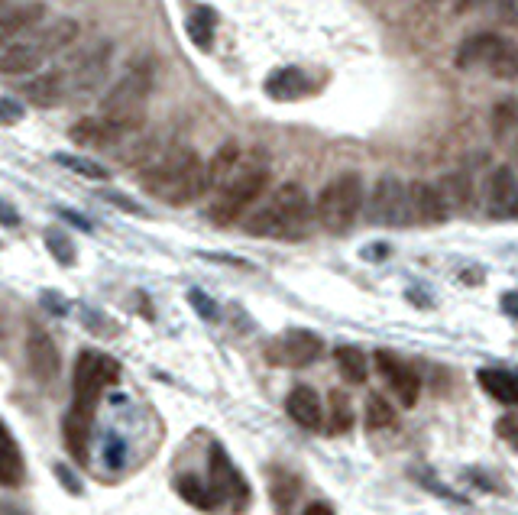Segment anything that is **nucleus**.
I'll return each instance as SVG.
<instances>
[{
	"label": "nucleus",
	"mask_w": 518,
	"mask_h": 515,
	"mask_svg": "<svg viewBox=\"0 0 518 515\" xmlns=\"http://www.w3.org/2000/svg\"><path fill=\"white\" fill-rule=\"evenodd\" d=\"M321 350H324V344H321L318 334H311L305 328H292L266 347V357L272 363H279V367L302 370V367H311V363L321 357Z\"/></svg>",
	"instance_id": "9b49d317"
},
{
	"label": "nucleus",
	"mask_w": 518,
	"mask_h": 515,
	"mask_svg": "<svg viewBox=\"0 0 518 515\" xmlns=\"http://www.w3.org/2000/svg\"><path fill=\"white\" fill-rule=\"evenodd\" d=\"M140 182L149 195H156L175 208L192 205L204 192H211L208 162L188 146H166V153L140 172Z\"/></svg>",
	"instance_id": "f257e3e1"
},
{
	"label": "nucleus",
	"mask_w": 518,
	"mask_h": 515,
	"mask_svg": "<svg viewBox=\"0 0 518 515\" xmlns=\"http://www.w3.org/2000/svg\"><path fill=\"white\" fill-rule=\"evenodd\" d=\"M311 91V81L302 69H276L266 78V94L272 101H298Z\"/></svg>",
	"instance_id": "aec40b11"
},
{
	"label": "nucleus",
	"mask_w": 518,
	"mask_h": 515,
	"mask_svg": "<svg viewBox=\"0 0 518 515\" xmlns=\"http://www.w3.org/2000/svg\"><path fill=\"white\" fill-rule=\"evenodd\" d=\"M208 473H211V486L221 496V503H230L237 512L250 506V486L247 477L234 467V460L227 457L221 444H211V460H208Z\"/></svg>",
	"instance_id": "9d476101"
},
{
	"label": "nucleus",
	"mask_w": 518,
	"mask_h": 515,
	"mask_svg": "<svg viewBox=\"0 0 518 515\" xmlns=\"http://www.w3.org/2000/svg\"><path fill=\"white\" fill-rule=\"evenodd\" d=\"M52 162H59L62 169L75 172V175H85V179H94V182H107V175H111L101 166V162H91V159L75 156V153H56L52 156Z\"/></svg>",
	"instance_id": "c756f323"
},
{
	"label": "nucleus",
	"mask_w": 518,
	"mask_h": 515,
	"mask_svg": "<svg viewBox=\"0 0 518 515\" xmlns=\"http://www.w3.org/2000/svg\"><path fill=\"white\" fill-rule=\"evenodd\" d=\"M91 425H94V418H85V415H78V412H72V409H68L65 422H62L65 447H68V454H72V457L78 460V464H85V460H88Z\"/></svg>",
	"instance_id": "4be33fe9"
},
{
	"label": "nucleus",
	"mask_w": 518,
	"mask_h": 515,
	"mask_svg": "<svg viewBox=\"0 0 518 515\" xmlns=\"http://www.w3.org/2000/svg\"><path fill=\"white\" fill-rule=\"evenodd\" d=\"M188 302L195 305V311H198V315H201L204 321H214V318H217V308H214V302H211V298L204 295L201 289H192V292H188Z\"/></svg>",
	"instance_id": "e433bc0d"
},
{
	"label": "nucleus",
	"mask_w": 518,
	"mask_h": 515,
	"mask_svg": "<svg viewBox=\"0 0 518 515\" xmlns=\"http://www.w3.org/2000/svg\"><path fill=\"white\" fill-rule=\"evenodd\" d=\"M149 91H153V69H149V65H133V69L120 81H114L111 91L104 94L98 117L120 140L133 137V133H140L146 124Z\"/></svg>",
	"instance_id": "39448f33"
},
{
	"label": "nucleus",
	"mask_w": 518,
	"mask_h": 515,
	"mask_svg": "<svg viewBox=\"0 0 518 515\" xmlns=\"http://www.w3.org/2000/svg\"><path fill=\"white\" fill-rule=\"evenodd\" d=\"M480 386L496 402L518 409V373H512V370H480Z\"/></svg>",
	"instance_id": "393cba45"
},
{
	"label": "nucleus",
	"mask_w": 518,
	"mask_h": 515,
	"mask_svg": "<svg viewBox=\"0 0 518 515\" xmlns=\"http://www.w3.org/2000/svg\"><path fill=\"white\" fill-rule=\"evenodd\" d=\"M59 214L65 221H72L75 227H81V230H91V224H88V218H81V214H75V211H68V208H59Z\"/></svg>",
	"instance_id": "79ce46f5"
},
{
	"label": "nucleus",
	"mask_w": 518,
	"mask_h": 515,
	"mask_svg": "<svg viewBox=\"0 0 518 515\" xmlns=\"http://www.w3.org/2000/svg\"><path fill=\"white\" fill-rule=\"evenodd\" d=\"M370 221L379 227H405L412 224L408 214V185H402L395 175H383L373 185L370 195Z\"/></svg>",
	"instance_id": "1a4fd4ad"
},
{
	"label": "nucleus",
	"mask_w": 518,
	"mask_h": 515,
	"mask_svg": "<svg viewBox=\"0 0 518 515\" xmlns=\"http://www.w3.org/2000/svg\"><path fill=\"white\" fill-rule=\"evenodd\" d=\"M26 480V464L20 444L13 441L10 428L0 422V486H20Z\"/></svg>",
	"instance_id": "412c9836"
},
{
	"label": "nucleus",
	"mask_w": 518,
	"mask_h": 515,
	"mask_svg": "<svg viewBox=\"0 0 518 515\" xmlns=\"http://www.w3.org/2000/svg\"><path fill=\"white\" fill-rule=\"evenodd\" d=\"M334 360H337L340 376H344L350 386H363L366 383V370H370V363H366V354H363L360 347H350V344L337 347Z\"/></svg>",
	"instance_id": "bb28decb"
},
{
	"label": "nucleus",
	"mask_w": 518,
	"mask_h": 515,
	"mask_svg": "<svg viewBox=\"0 0 518 515\" xmlns=\"http://www.w3.org/2000/svg\"><path fill=\"white\" fill-rule=\"evenodd\" d=\"M408 214H412V224H421V227H438L447 221V201L441 195L438 185L431 182H412L408 185Z\"/></svg>",
	"instance_id": "ddd939ff"
},
{
	"label": "nucleus",
	"mask_w": 518,
	"mask_h": 515,
	"mask_svg": "<svg viewBox=\"0 0 518 515\" xmlns=\"http://www.w3.org/2000/svg\"><path fill=\"white\" fill-rule=\"evenodd\" d=\"M43 305H46L49 311H56V315H65V311H68L65 298H62L59 292H43Z\"/></svg>",
	"instance_id": "a19ab883"
},
{
	"label": "nucleus",
	"mask_w": 518,
	"mask_h": 515,
	"mask_svg": "<svg viewBox=\"0 0 518 515\" xmlns=\"http://www.w3.org/2000/svg\"><path fill=\"white\" fill-rule=\"evenodd\" d=\"M120 454H124V444H120L117 438L107 441V460H111V464H120Z\"/></svg>",
	"instance_id": "37998d69"
},
{
	"label": "nucleus",
	"mask_w": 518,
	"mask_h": 515,
	"mask_svg": "<svg viewBox=\"0 0 518 515\" xmlns=\"http://www.w3.org/2000/svg\"><path fill=\"white\" fill-rule=\"evenodd\" d=\"M269 185V162L263 153H243L237 169L230 172V179L217 188V195L208 208V218L217 227L237 224L243 214L250 211V205L266 192Z\"/></svg>",
	"instance_id": "7ed1b4c3"
},
{
	"label": "nucleus",
	"mask_w": 518,
	"mask_h": 515,
	"mask_svg": "<svg viewBox=\"0 0 518 515\" xmlns=\"http://www.w3.org/2000/svg\"><path fill=\"white\" fill-rule=\"evenodd\" d=\"M101 198H104V201H111V205H117V208L130 211V214H146V211H143L140 205H136V201L124 198V195H117V192H101Z\"/></svg>",
	"instance_id": "4c0bfd02"
},
{
	"label": "nucleus",
	"mask_w": 518,
	"mask_h": 515,
	"mask_svg": "<svg viewBox=\"0 0 518 515\" xmlns=\"http://www.w3.org/2000/svg\"><path fill=\"white\" fill-rule=\"evenodd\" d=\"M431 4H438V0H431Z\"/></svg>",
	"instance_id": "de8ad7c7"
},
{
	"label": "nucleus",
	"mask_w": 518,
	"mask_h": 515,
	"mask_svg": "<svg viewBox=\"0 0 518 515\" xmlns=\"http://www.w3.org/2000/svg\"><path fill=\"white\" fill-rule=\"evenodd\" d=\"M302 515H334V509L327 506V503H311Z\"/></svg>",
	"instance_id": "c03bdc74"
},
{
	"label": "nucleus",
	"mask_w": 518,
	"mask_h": 515,
	"mask_svg": "<svg viewBox=\"0 0 518 515\" xmlns=\"http://www.w3.org/2000/svg\"><path fill=\"white\" fill-rule=\"evenodd\" d=\"M512 218H518V198H515V214H512Z\"/></svg>",
	"instance_id": "49530a36"
},
{
	"label": "nucleus",
	"mask_w": 518,
	"mask_h": 515,
	"mask_svg": "<svg viewBox=\"0 0 518 515\" xmlns=\"http://www.w3.org/2000/svg\"><path fill=\"white\" fill-rule=\"evenodd\" d=\"M395 425V409L379 396V392H370L366 396V428L370 431H383Z\"/></svg>",
	"instance_id": "7c9ffc66"
},
{
	"label": "nucleus",
	"mask_w": 518,
	"mask_h": 515,
	"mask_svg": "<svg viewBox=\"0 0 518 515\" xmlns=\"http://www.w3.org/2000/svg\"><path fill=\"white\" fill-rule=\"evenodd\" d=\"M496 435L518 451V412H509V415L499 418V422H496Z\"/></svg>",
	"instance_id": "c9c22d12"
},
{
	"label": "nucleus",
	"mask_w": 518,
	"mask_h": 515,
	"mask_svg": "<svg viewBox=\"0 0 518 515\" xmlns=\"http://www.w3.org/2000/svg\"><path fill=\"white\" fill-rule=\"evenodd\" d=\"M175 493H179L188 506H195L201 512H214L217 506H221V496H217L214 486L201 483L198 477H179L175 480Z\"/></svg>",
	"instance_id": "a878e982"
},
{
	"label": "nucleus",
	"mask_w": 518,
	"mask_h": 515,
	"mask_svg": "<svg viewBox=\"0 0 518 515\" xmlns=\"http://www.w3.org/2000/svg\"><path fill=\"white\" fill-rule=\"evenodd\" d=\"M0 515H23V512H17V506H0Z\"/></svg>",
	"instance_id": "a18cd8bd"
},
{
	"label": "nucleus",
	"mask_w": 518,
	"mask_h": 515,
	"mask_svg": "<svg viewBox=\"0 0 518 515\" xmlns=\"http://www.w3.org/2000/svg\"><path fill=\"white\" fill-rule=\"evenodd\" d=\"M240 146L230 140V143H224L221 149H217V153L208 159V182H211V188H221L227 179H230V172L237 169V162H240Z\"/></svg>",
	"instance_id": "cd10ccee"
},
{
	"label": "nucleus",
	"mask_w": 518,
	"mask_h": 515,
	"mask_svg": "<svg viewBox=\"0 0 518 515\" xmlns=\"http://www.w3.org/2000/svg\"><path fill=\"white\" fill-rule=\"evenodd\" d=\"M120 379V363L98 350H81L75 360V376H72V412L94 418L98 402L107 386H114Z\"/></svg>",
	"instance_id": "0eeeda50"
},
{
	"label": "nucleus",
	"mask_w": 518,
	"mask_h": 515,
	"mask_svg": "<svg viewBox=\"0 0 518 515\" xmlns=\"http://www.w3.org/2000/svg\"><path fill=\"white\" fill-rule=\"evenodd\" d=\"M68 137H72V143H78V146H94V149L120 143V137L104 124L101 117H81V120H75L72 130H68Z\"/></svg>",
	"instance_id": "5701e85b"
},
{
	"label": "nucleus",
	"mask_w": 518,
	"mask_h": 515,
	"mask_svg": "<svg viewBox=\"0 0 518 515\" xmlns=\"http://www.w3.org/2000/svg\"><path fill=\"white\" fill-rule=\"evenodd\" d=\"M214 26H217V17H214L211 7H195L192 13H188V20H185V30H188V36H192V43L198 49H211Z\"/></svg>",
	"instance_id": "c85d7f7f"
},
{
	"label": "nucleus",
	"mask_w": 518,
	"mask_h": 515,
	"mask_svg": "<svg viewBox=\"0 0 518 515\" xmlns=\"http://www.w3.org/2000/svg\"><path fill=\"white\" fill-rule=\"evenodd\" d=\"M0 224H4V227H20L17 208H13L10 201H4V198H0Z\"/></svg>",
	"instance_id": "ea45409f"
},
{
	"label": "nucleus",
	"mask_w": 518,
	"mask_h": 515,
	"mask_svg": "<svg viewBox=\"0 0 518 515\" xmlns=\"http://www.w3.org/2000/svg\"><path fill=\"white\" fill-rule=\"evenodd\" d=\"M285 412H289L292 422H298L308 431H318L321 418H324L321 399H318V392L311 389V386H295L289 396H285Z\"/></svg>",
	"instance_id": "6ab92c4d"
},
{
	"label": "nucleus",
	"mask_w": 518,
	"mask_h": 515,
	"mask_svg": "<svg viewBox=\"0 0 518 515\" xmlns=\"http://www.w3.org/2000/svg\"><path fill=\"white\" fill-rule=\"evenodd\" d=\"M438 188H441V195H444L447 208H451V211H470V208H473V201H476L473 179H470V175L463 172V169L447 172Z\"/></svg>",
	"instance_id": "b1692460"
},
{
	"label": "nucleus",
	"mask_w": 518,
	"mask_h": 515,
	"mask_svg": "<svg viewBox=\"0 0 518 515\" xmlns=\"http://www.w3.org/2000/svg\"><path fill=\"white\" fill-rule=\"evenodd\" d=\"M26 363H30V373L39 379V383H52V379L59 376V347L43 328L30 331V341H26Z\"/></svg>",
	"instance_id": "4468645a"
},
{
	"label": "nucleus",
	"mask_w": 518,
	"mask_h": 515,
	"mask_svg": "<svg viewBox=\"0 0 518 515\" xmlns=\"http://www.w3.org/2000/svg\"><path fill=\"white\" fill-rule=\"evenodd\" d=\"M111 59H114V43L111 39H94L85 49L78 52V59L68 62L65 78H68V94H91L98 91L107 72H111Z\"/></svg>",
	"instance_id": "6e6552de"
},
{
	"label": "nucleus",
	"mask_w": 518,
	"mask_h": 515,
	"mask_svg": "<svg viewBox=\"0 0 518 515\" xmlns=\"http://www.w3.org/2000/svg\"><path fill=\"white\" fill-rule=\"evenodd\" d=\"M315 221V205L302 185L285 182L269 195L266 205H259L243 227L253 237H276V240H302Z\"/></svg>",
	"instance_id": "f03ea898"
},
{
	"label": "nucleus",
	"mask_w": 518,
	"mask_h": 515,
	"mask_svg": "<svg viewBox=\"0 0 518 515\" xmlns=\"http://www.w3.org/2000/svg\"><path fill=\"white\" fill-rule=\"evenodd\" d=\"M43 17H46V4H39V0L0 10V46H10L17 43L20 36L33 33L36 26L43 23Z\"/></svg>",
	"instance_id": "dca6fc26"
},
{
	"label": "nucleus",
	"mask_w": 518,
	"mask_h": 515,
	"mask_svg": "<svg viewBox=\"0 0 518 515\" xmlns=\"http://www.w3.org/2000/svg\"><path fill=\"white\" fill-rule=\"evenodd\" d=\"M518 198V179L509 166H499L486 182V211L489 218H512Z\"/></svg>",
	"instance_id": "f3484780"
},
{
	"label": "nucleus",
	"mask_w": 518,
	"mask_h": 515,
	"mask_svg": "<svg viewBox=\"0 0 518 515\" xmlns=\"http://www.w3.org/2000/svg\"><path fill=\"white\" fill-rule=\"evenodd\" d=\"M81 26L72 17L52 20L43 30H33L30 36H20L17 43L0 49V75H33L39 65L52 56H62L78 39Z\"/></svg>",
	"instance_id": "20e7f679"
},
{
	"label": "nucleus",
	"mask_w": 518,
	"mask_h": 515,
	"mask_svg": "<svg viewBox=\"0 0 518 515\" xmlns=\"http://www.w3.org/2000/svg\"><path fill=\"white\" fill-rule=\"evenodd\" d=\"M366 201V188L357 172H344L327 182L315 201V221L327 234H347L353 221L360 218Z\"/></svg>",
	"instance_id": "423d86ee"
},
{
	"label": "nucleus",
	"mask_w": 518,
	"mask_h": 515,
	"mask_svg": "<svg viewBox=\"0 0 518 515\" xmlns=\"http://www.w3.org/2000/svg\"><path fill=\"white\" fill-rule=\"evenodd\" d=\"M52 470H56V473H59V480H62V486H65V490H68V493H75V496H81V483L75 480V473H72V470H68L65 464H56V467H52Z\"/></svg>",
	"instance_id": "58836bf2"
},
{
	"label": "nucleus",
	"mask_w": 518,
	"mask_h": 515,
	"mask_svg": "<svg viewBox=\"0 0 518 515\" xmlns=\"http://www.w3.org/2000/svg\"><path fill=\"white\" fill-rule=\"evenodd\" d=\"M46 247H49V253L56 256L62 266L75 263V247H72V240L62 234V230H46Z\"/></svg>",
	"instance_id": "473e14b6"
},
{
	"label": "nucleus",
	"mask_w": 518,
	"mask_h": 515,
	"mask_svg": "<svg viewBox=\"0 0 518 515\" xmlns=\"http://www.w3.org/2000/svg\"><path fill=\"white\" fill-rule=\"evenodd\" d=\"M376 370L383 373V379L389 383V389L399 396V402L405 409H412L418 402V392H421V376L415 367H408L402 357H395L392 350H376Z\"/></svg>",
	"instance_id": "f8f14e48"
},
{
	"label": "nucleus",
	"mask_w": 518,
	"mask_h": 515,
	"mask_svg": "<svg viewBox=\"0 0 518 515\" xmlns=\"http://www.w3.org/2000/svg\"><path fill=\"white\" fill-rule=\"evenodd\" d=\"M26 117V107L13 98H0V127H17Z\"/></svg>",
	"instance_id": "72a5a7b5"
},
{
	"label": "nucleus",
	"mask_w": 518,
	"mask_h": 515,
	"mask_svg": "<svg viewBox=\"0 0 518 515\" xmlns=\"http://www.w3.org/2000/svg\"><path fill=\"white\" fill-rule=\"evenodd\" d=\"M509 49V43L496 33H473L457 46V65L460 69H473V65H486L493 69V62Z\"/></svg>",
	"instance_id": "2eb2a0df"
},
{
	"label": "nucleus",
	"mask_w": 518,
	"mask_h": 515,
	"mask_svg": "<svg viewBox=\"0 0 518 515\" xmlns=\"http://www.w3.org/2000/svg\"><path fill=\"white\" fill-rule=\"evenodd\" d=\"M493 75H499V78H515L518 75V52L509 46L506 52H502V56L493 62V69H489Z\"/></svg>",
	"instance_id": "f704fd0d"
},
{
	"label": "nucleus",
	"mask_w": 518,
	"mask_h": 515,
	"mask_svg": "<svg viewBox=\"0 0 518 515\" xmlns=\"http://www.w3.org/2000/svg\"><path fill=\"white\" fill-rule=\"evenodd\" d=\"M20 94L26 101H30L33 107H52L68 98V78L65 72H39L33 78H26L20 85Z\"/></svg>",
	"instance_id": "a211bd4d"
},
{
	"label": "nucleus",
	"mask_w": 518,
	"mask_h": 515,
	"mask_svg": "<svg viewBox=\"0 0 518 515\" xmlns=\"http://www.w3.org/2000/svg\"><path fill=\"white\" fill-rule=\"evenodd\" d=\"M353 428V405L340 389L331 392V435H344Z\"/></svg>",
	"instance_id": "2f4dec72"
}]
</instances>
